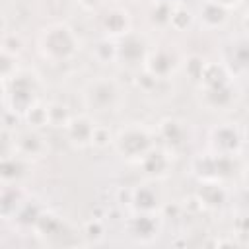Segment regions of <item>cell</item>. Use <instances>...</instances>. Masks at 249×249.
<instances>
[{
    "mask_svg": "<svg viewBox=\"0 0 249 249\" xmlns=\"http://www.w3.org/2000/svg\"><path fill=\"white\" fill-rule=\"evenodd\" d=\"M14 152L21 154L29 161L41 160L49 152V142L41 134V128H25L21 132L14 130Z\"/></svg>",
    "mask_w": 249,
    "mask_h": 249,
    "instance_id": "cell-8",
    "label": "cell"
},
{
    "mask_svg": "<svg viewBox=\"0 0 249 249\" xmlns=\"http://www.w3.org/2000/svg\"><path fill=\"white\" fill-rule=\"evenodd\" d=\"M228 8L214 2V0H204L198 8V19L204 29H218L228 21Z\"/></svg>",
    "mask_w": 249,
    "mask_h": 249,
    "instance_id": "cell-15",
    "label": "cell"
},
{
    "mask_svg": "<svg viewBox=\"0 0 249 249\" xmlns=\"http://www.w3.org/2000/svg\"><path fill=\"white\" fill-rule=\"evenodd\" d=\"M29 163L31 161L18 152L2 154V169H0L2 183L4 185H19L21 179L27 175Z\"/></svg>",
    "mask_w": 249,
    "mask_h": 249,
    "instance_id": "cell-14",
    "label": "cell"
},
{
    "mask_svg": "<svg viewBox=\"0 0 249 249\" xmlns=\"http://www.w3.org/2000/svg\"><path fill=\"white\" fill-rule=\"evenodd\" d=\"M113 142H115V134L111 132V128L105 126V124H95L93 138H91V146L97 148V150H105V148L113 146Z\"/></svg>",
    "mask_w": 249,
    "mask_h": 249,
    "instance_id": "cell-25",
    "label": "cell"
},
{
    "mask_svg": "<svg viewBox=\"0 0 249 249\" xmlns=\"http://www.w3.org/2000/svg\"><path fill=\"white\" fill-rule=\"evenodd\" d=\"M191 21H193V14H191V10H187L183 4H175V8H173V16H171V27L177 29V31H181V29L189 27Z\"/></svg>",
    "mask_w": 249,
    "mask_h": 249,
    "instance_id": "cell-26",
    "label": "cell"
},
{
    "mask_svg": "<svg viewBox=\"0 0 249 249\" xmlns=\"http://www.w3.org/2000/svg\"><path fill=\"white\" fill-rule=\"evenodd\" d=\"M128 202L136 212H156V208L160 206V196L150 185H136L134 189H130Z\"/></svg>",
    "mask_w": 249,
    "mask_h": 249,
    "instance_id": "cell-16",
    "label": "cell"
},
{
    "mask_svg": "<svg viewBox=\"0 0 249 249\" xmlns=\"http://www.w3.org/2000/svg\"><path fill=\"white\" fill-rule=\"evenodd\" d=\"M99 29L103 37L119 41L121 37L132 31L130 12L123 6H105L99 14Z\"/></svg>",
    "mask_w": 249,
    "mask_h": 249,
    "instance_id": "cell-6",
    "label": "cell"
},
{
    "mask_svg": "<svg viewBox=\"0 0 249 249\" xmlns=\"http://www.w3.org/2000/svg\"><path fill=\"white\" fill-rule=\"evenodd\" d=\"M103 233H105V228H103V224H101L99 220H91V222H88V226H86V230H84V235H86L88 239H93V241L101 239Z\"/></svg>",
    "mask_w": 249,
    "mask_h": 249,
    "instance_id": "cell-29",
    "label": "cell"
},
{
    "mask_svg": "<svg viewBox=\"0 0 249 249\" xmlns=\"http://www.w3.org/2000/svg\"><path fill=\"white\" fill-rule=\"evenodd\" d=\"M228 68L237 70V72H247L249 70V37L235 39L230 45L228 51Z\"/></svg>",
    "mask_w": 249,
    "mask_h": 249,
    "instance_id": "cell-18",
    "label": "cell"
},
{
    "mask_svg": "<svg viewBox=\"0 0 249 249\" xmlns=\"http://www.w3.org/2000/svg\"><path fill=\"white\" fill-rule=\"evenodd\" d=\"M23 119H25V123H27L31 128H43V126H49L47 103L37 101L35 105H31V107L23 113Z\"/></svg>",
    "mask_w": 249,
    "mask_h": 249,
    "instance_id": "cell-24",
    "label": "cell"
},
{
    "mask_svg": "<svg viewBox=\"0 0 249 249\" xmlns=\"http://www.w3.org/2000/svg\"><path fill=\"white\" fill-rule=\"evenodd\" d=\"M173 8L175 4L169 2H161V0H154L148 12V19L154 27H171V16H173Z\"/></svg>",
    "mask_w": 249,
    "mask_h": 249,
    "instance_id": "cell-20",
    "label": "cell"
},
{
    "mask_svg": "<svg viewBox=\"0 0 249 249\" xmlns=\"http://www.w3.org/2000/svg\"><path fill=\"white\" fill-rule=\"evenodd\" d=\"M214 2H218V4H222V6H226L228 10L230 8H233V6H237L241 0H214Z\"/></svg>",
    "mask_w": 249,
    "mask_h": 249,
    "instance_id": "cell-32",
    "label": "cell"
},
{
    "mask_svg": "<svg viewBox=\"0 0 249 249\" xmlns=\"http://www.w3.org/2000/svg\"><path fill=\"white\" fill-rule=\"evenodd\" d=\"M150 53V45L144 35L130 31L117 41V60L130 68H144L146 56Z\"/></svg>",
    "mask_w": 249,
    "mask_h": 249,
    "instance_id": "cell-5",
    "label": "cell"
},
{
    "mask_svg": "<svg viewBox=\"0 0 249 249\" xmlns=\"http://www.w3.org/2000/svg\"><path fill=\"white\" fill-rule=\"evenodd\" d=\"M47 115H49V126H53V128H66L74 117L70 113V107L62 101H49Z\"/></svg>",
    "mask_w": 249,
    "mask_h": 249,
    "instance_id": "cell-21",
    "label": "cell"
},
{
    "mask_svg": "<svg viewBox=\"0 0 249 249\" xmlns=\"http://www.w3.org/2000/svg\"><path fill=\"white\" fill-rule=\"evenodd\" d=\"M18 70V54L10 51H2V80H10Z\"/></svg>",
    "mask_w": 249,
    "mask_h": 249,
    "instance_id": "cell-28",
    "label": "cell"
},
{
    "mask_svg": "<svg viewBox=\"0 0 249 249\" xmlns=\"http://www.w3.org/2000/svg\"><path fill=\"white\" fill-rule=\"evenodd\" d=\"M156 138L161 140V148H165L167 152H173V150L183 148L189 142V132H187V126L183 121L167 117V119L160 121Z\"/></svg>",
    "mask_w": 249,
    "mask_h": 249,
    "instance_id": "cell-10",
    "label": "cell"
},
{
    "mask_svg": "<svg viewBox=\"0 0 249 249\" xmlns=\"http://www.w3.org/2000/svg\"><path fill=\"white\" fill-rule=\"evenodd\" d=\"M241 29L245 31V35L249 37V10L243 14V18H241Z\"/></svg>",
    "mask_w": 249,
    "mask_h": 249,
    "instance_id": "cell-31",
    "label": "cell"
},
{
    "mask_svg": "<svg viewBox=\"0 0 249 249\" xmlns=\"http://www.w3.org/2000/svg\"><path fill=\"white\" fill-rule=\"evenodd\" d=\"M204 68H206V60H204L202 56L193 54V56H189V58L185 60V70H187V74L191 76L193 82H200Z\"/></svg>",
    "mask_w": 249,
    "mask_h": 249,
    "instance_id": "cell-27",
    "label": "cell"
},
{
    "mask_svg": "<svg viewBox=\"0 0 249 249\" xmlns=\"http://www.w3.org/2000/svg\"><path fill=\"white\" fill-rule=\"evenodd\" d=\"M193 171L202 179V181H218V171H216V154H204L198 156L193 161Z\"/></svg>",
    "mask_w": 249,
    "mask_h": 249,
    "instance_id": "cell-22",
    "label": "cell"
},
{
    "mask_svg": "<svg viewBox=\"0 0 249 249\" xmlns=\"http://www.w3.org/2000/svg\"><path fill=\"white\" fill-rule=\"evenodd\" d=\"M154 140H156V132H152L140 123H130L115 134L113 146L121 158L128 161H140L156 146Z\"/></svg>",
    "mask_w": 249,
    "mask_h": 249,
    "instance_id": "cell-4",
    "label": "cell"
},
{
    "mask_svg": "<svg viewBox=\"0 0 249 249\" xmlns=\"http://www.w3.org/2000/svg\"><path fill=\"white\" fill-rule=\"evenodd\" d=\"M196 200L206 208H220L226 202V189L220 181H202L200 189L196 191Z\"/></svg>",
    "mask_w": 249,
    "mask_h": 249,
    "instance_id": "cell-17",
    "label": "cell"
},
{
    "mask_svg": "<svg viewBox=\"0 0 249 249\" xmlns=\"http://www.w3.org/2000/svg\"><path fill=\"white\" fill-rule=\"evenodd\" d=\"M210 148L216 154L239 156L243 148V134L235 123H222L210 130Z\"/></svg>",
    "mask_w": 249,
    "mask_h": 249,
    "instance_id": "cell-7",
    "label": "cell"
},
{
    "mask_svg": "<svg viewBox=\"0 0 249 249\" xmlns=\"http://www.w3.org/2000/svg\"><path fill=\"white\" fill-rule=\"evenodd\" d=\"M91 56L99 64H113L117 60V41L109 39V37H103L101 41L95 43V47L91 51Z\"/></svg>",
    "mask_w": 249,
    "mask_h": 249,
    "instance_id": "cell-23",
    "label": "cell"
},
{
    "mask_svg": "<svg viewBox=\"0 0 249 249\" xmlns=\"http://www.w3.org/2000/svg\"><path fill=\"white\" fill-rule=\"evenodd\" d=\"M161 2H169V4H177V2H181V0H161Z\"/></svg>",
    "mask_w": 249,
    "mask_h": 249,
    "instance_id": "cell-34",
    "label": "cell"
},
{
    "mask_svg": "<svg viewBox=\"0 0 249 249\" xmlns=\"http://www.w3.org/2000/svg\"><path fill=\"white\" fill-rule=\"evenodd\" d=\"M138 163L144 175H148L150 179H163L169 175L171 169V152L161 146H154Z\"/></svg>",
    "mask_w": 249,
    "mask_h": 249,
    "instance_id": "cell-13",
    "label": "cell"
},
{
    "mask_svg": "<svg viewBox=\"0 0 249 249\" xmlns=\"http://www.w3.org/2000/svg\"><path fill=\"white\" fill-rule=\"evenodd\" d=\"M243 181H245V187L249 189V167L243 171Z\"/></svg>",
    "mask_w": 249,
    "mask_h": 249,
    "instance_id": "cell-33",
    "label": "cell"
},
{
    "mask_svg": "<svg viewBox=\"0 0 249 249\" xmlns=\"http://www.w3.org/2000/svg\"><path fill=\"white\" fill-rule=\"evenodd\" d=\"M154 212H136V216L132 218L130 222V231L132 235L140 237V239H146V237H152L156 235L158 231V226H156V220H154Z\"/></svg>",
    "mask_w": 249,
    "mask_h": 249,
    "instance_id": "cell-19",
    "label": "cell"
},
{
    "mask_svg": "<svg viewBox=\"0 0 249 249\" xmlns=\"http://www.w3.org/2000/svg\"><path fill=\"white\" fill-rule=\"evenodd\" d=\"M37 49L41 56L53 64L68 62L80 51V37L68 23L56 21L41 29L37 39Z\"/></svg>",
    "mask_w": 249,
    "mask_h": 249,
    "instance_id": "cell-1",
    "label": "cell"
},
{
    "mask_svg": "<svg viewBox=\"0 0 249 249\" xmlns=\"http://www.w3.org/2000/svg\"><path fill=\"white\" fill-rule=\"evenodd\" d=\"M84 10H89V12H95V10H101L105 8L107 0H76Z\"/></svg>",
    "mask_w": 249,
    "mask_h": 249,
    "instance_id": "cell-30",
    "label": "cell"
},
{
    "mask_svg": "<svg viewBox=\"0 0 249 249\" xmlns=\"http://www.w3.org/2000/svg\"><path fill=\"white\" fill-rule=\"evenodd\" d=\"M179 66H181V60H179L177 53L169 47L150 49L146 62H144V70L161 80H169Z\"/></svg>",
    "mask_w": 249,
    "mask_h": 249,
    "instance_id": "cell-9",
    "label": "cell"
},
{
    "mask_svg": "<svg viewBox=\"0 0 249 249\" xmlns=\"http://www.w3.org/2000/svg\"><path fill=\"white\" fill-rule=\"evenodd\" d=\"M95 124L97 123L89 115H74L72 121L68 123V126L64 128L66 140L74 148H88V146H91Z\"/></svg>",
    "mask_w": 249,
    "mask_h": 249,
    "instance_id": "cell-12",
    "label": "cell"
},
{
    "mask_svg": "<svg viewBox=\"0 0 249 249\" xmlns=\"http://www.w3.org/2000/svg\"><path fill=\"white\" fill-rule=\"evenodd\" d=\"M82 99L89 113L107 115V113H117L123 107L124 91L115 78L97 76L84 86Z\"/></svg>",
    "mask_w": 249,
    "mask_h": 249,
    "instance_id": "cell-2",
    "label": "cell"
},
{
    "mask_svg": "<svg viewBox=\"0 0 249 249\" xmlns=\"http://www.w3.org/2000/svg\"><path fill=\"white\" fill-rule=\"evenodd\" d=\"M39 78L33 72L19 70L10 80H4V103L6 111L18 113L23 117V113L39 101Z\"/></svg>",
    "mask_w": 249,
    "mask_h": 249,
    "instance_id": "cell-3",
    "label": "cell"
},
{
    "mask_svg": "<svg viewBox=\"0 0 249 249\" xmlns=\"http://www.w3.org/2000/svg\"><path fill=\"white\" fill-rule=\"evenodd\" d=\"M200 97L206 109L210 111H226L235 103V88L233 80L218 84V86H202Z\"/></svg>",
    "mask_w": 249,
    "mask_h": 249,
    "instance_id": "cell-11",
    "label": "cell"
}]
</instances>
